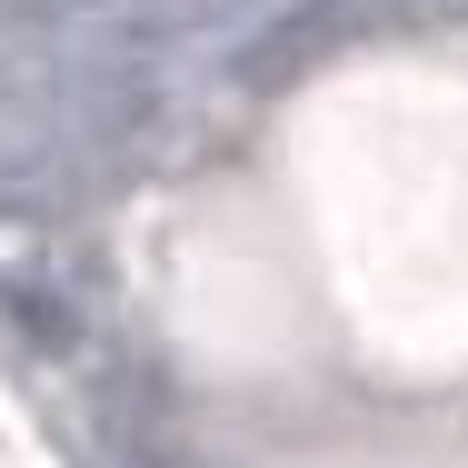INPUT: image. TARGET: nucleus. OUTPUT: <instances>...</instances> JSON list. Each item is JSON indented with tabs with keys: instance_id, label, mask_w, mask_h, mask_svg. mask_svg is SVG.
Returning a JSON list of instances; mask_svg holds the SVG:
<instances>
[{
	"instance_id": "obj_1",
	"label": "nucleus",
	"mask_w": 468,
	"mask_h": 468,
	"mask_svg": "<svg viewBox=\"0 0 468 468\" xmlns=\"http://www.w3.org/2000/svg\"><path fill=\"white\" fill-rule=\"evenodd\" d=\"M369 20H399V0H309V10H289L270 40H250V50H239V80H250V90H280L289 70H309L319 50L359 40Z\"/></svg>"
},
{
	"instance_id": "obj_2",
	"label": "nucleus",
	"mask_w": 468,
	"mask_h": 468,
	"mask_svg": "<svg viewBox=\"0 0 468 468\" xmlns=\"http://www.w3.org/2000/svg\"><path fill=\"white\" fill-rule=\"evenodd\" d=\"M0 319L30 339V349H50V359H70L80 349V299L50 280H0Z\"/></svg>"
},
{
	"instance_id": "obj_3",
	"label": "nucleus",
	"mask_w": 468,
	"mask_h": 468,
	"mask_svg": "<svg viewBox=\"0 0 468 468\" xmlns=\"http://www.w3.org/2000/svg\"><path fill=\"white\" fill-rule=\"evenodd\" d=\"M130 468H170V459H130Z\"/></svg>"
}]
</instances>
